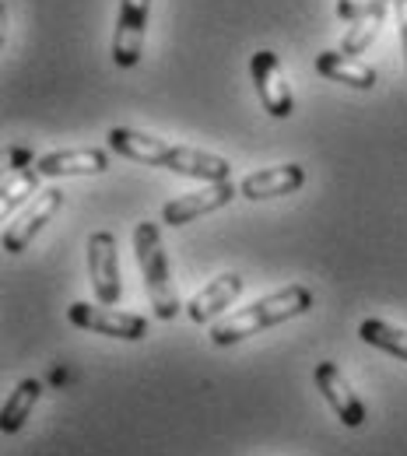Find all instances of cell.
Here are the masks:
<instances>
[{
	"label": "cell",
	"instance_id": "3957f363",
	"mask_svg": "<svg viewBox=\"0 0 407 456\" xmlns=\"http://www.w3.org/2000/svg\"><path fill=\"white\" fill-rule=\"evenodd\" d=\"M70 323L81 327V330H92V334H102V338H117V341H144L148 338V320L144 316H134V313H119L110 305H92V302H74L67 309Z\"/></svg>",
	"mask_w": 407,
	"mask_h": 456
},
{
	"label": "cell",
	"instance_id": "52a82bcc",
	"mask_svg": "<svg viewBox=\"0 0 407 456\" xmlns=\"http://www.w3.org/2000/svg\"><path fill=\"white\" fill-rule=\"evenodd\" d=\"M60 208H63V190H57V186L39 190V193L32 197V204L7 225V232H4V249H7V253H25L28 242L39 235V228L50 225V218L57 215Z\"/></svg>",
	"mask_w": 407,
	"mask_h": 456
},
{
	"label": "cell",
	"instance_id": "ffe728a7",
	"mask_svg": "<svg viewBox=\"0 0 407 456\" xmlns=\"http://www.w3.org/2000/svg\"><path fill=\"white\" fill-rule=\"evenodd\" d=\"M394 11H397V28H401V50H404V63H407V0H394Z\"/></svg>",
	"mask_w": 407,
	"mask_h": 456
},
{
	"label": "cell",
	"instance_id": "7a4b0ae2",
	"mask_svg": "<svg viewBox=\"0 0 407 456\" xmlns=\"http://www.w3.org/2000/svg\"><path fill=\"white\" fill-rule=\"evenodd\" d=\"M134 253L141 264V278L144 291L151 298V313L159 320H175L179 316V298L169 281V260H166V246H162V232L155 222H137L134 225Z\"/></svg>",
	"mask_w": 407,
	"mask_h": 456
},
{
	"label": "cell",
	"instance_id": "277c9868",
	"mask_svg": "<svg viewBox=\"0 0 407 456\" xmlns=\"http://www.w3.org/2000/svg\"><path fill=\"white\" fill-rule=\"evenodd\" d=\"M88 278H92L95 298L102 305H117L123 295V281H119V253L113 232L88 235Z\"/></svg>",
	"mask_w": 407,
	"mask_h": 456
},
{
	"label": "cell",
	"instance_id": "7c38bea8",
	"mask_svg": "<svg viewBox=\"0 0 407 456\" xmlns=\"http://www.w3.org/2000/svg\"><path fill=\"white\" fill-rule=\"evenodd\" d=\"M305 183V169L302 166H274V169H260L249 172L242 183H239V197L246 200H267V197H285V193H295L302 190Z\"/></svg>",
	"mask_w": 407,
	"mask_h": 456
},
{
	"label": "cell",
	"instance_id": "9c48e42d",
	"mask_svg": "<svg viewBox=\"0 0 407 456\" xmlns=\"http://www.w3.org/2000/svg\"><path fill=\"white\" fill-rule=\"evenodd\" d=\"M148 14H151V0H119L117 36H113V60H117V67H134L141 60Z\"/></svg>",
	"mask_w": 407,
	"mask_h": 456
},
{
	"label": "cell",
	"instance_id": "d6986e66",
	"mask_svg": "<svg viewBox=\"0 0 407 456\" xmlns=\"http://www.w3.org/2000/svg\"><path fill=\"white\" fill-rule=\"evenodd\" d=\"M365 4H369V0H338V18H341V21H354Z\"/></svg>",
	"mask_w": 407,
	"mask_h": 456
},
{
	"label": "cell",
	"instance_id": "9a60e30c",
	"mask_svg": "<svg viewBox=\"0 0 407 456\" xmlns=\"http://www.w3.org/2000/svg\"><path fill=\"white\" fill-rule=\"evenodd\" d=\"M175 175H190V179H204V183H225L232 166L222 155L211 151H197V148H175L173 162L166 166Z\"/></svg>",
	"mask_w": 407,
	"mask_h": 456
},
{
	"label": "cell",
	"instance_id": "4fadbf2b",
	"mask_svg": "<svg viewBox=\"0 0 407 456\" xmlns=\"http://www.w3.org/2000/svg\"><path fill=\"white\" fill-rule=\"evenodd\" d=\"M242 295V278L239 274H222L215 281H208V288H200L190 302H186V316L193 323H211L218 313H225L235 298Z\"/></svg>",
	"mask_w": 407,
	"mask_h": 456
},
{
	"label": "cell",
	"instance_id": "2e32d148",
	"mask_svg": "<svg viewBox=\"0 0 407 456\" xmlns=\"http://www.w3.org/2000/svg\"><path fill=\"white\" fill-rule=\"evenodd\" d=\"M39 397H43V383H39V379H21V383L11 390V397L4 400L0 432H4V436L21 432V425L28 421V414H32V407L39 403Z\"/></svg>",
	"mask_w": 407,
	"mask_h": 456
},
{
	"label": "cell",
	"instance_id": "e0dca14e",
	"mask_svg": "<svg viewBox=\"0 0 407 456\" xmlns=\"http://www.w3.org/2000/svg\"><path fill=\"white\" fill-rule=\"evenodd\" d=\"M358 338L369 344V347H379V351H390L397 358L407 362V330L387 323V320H362L358 327Z\"/></svg>",
	"mask_w": 407,
	"mask_h": 456
},
{
	"label": "cell",
	"instance_id": "8fae6325",
	"mask_svg": "<svg viewBox=\"0 0 407 456\" xmlns=\"http://www.w3.org/2000/svg\"><path fill=\"white\" fill-rule=\"evenodd\" d=\"M32 169L39 175H50V179H60V175H99V172L110 169V155L99 151V148H67V151L43 155Z\"/></svg>",
	"mask_w": 407,
	"mask_h": 456
},
{
	"label": "cell",
	"instance_id": "ac0fdd59",
	"mask_svg": "<svg viewBox=\"0 0 407 456\" xmlns=\"http://www.w3.org/2000/svg\"><path fill=\"white\" fill-rule=\"evenodd\" d=\"M39 172L36 169H11V175L4 179V193H0V208H4V218L14 211V208H21L28 197H36L39 193Z\"/></svg>",
	"mask_w": 407,
	"mask_h": 456
},
{
	"label": "cell",
	"instance_id": "8992f818",
	"mask_svg": "<svg viewBox=\"0 0 407 456\" xmlns=\"http://www.w3.org/2000/svg\"><path fill=\"white\" fill-rule=\"evenodd\" d=\"M232 200H235L232 179H225V183H208L204 190L173 197V200L162 208V222L173 228L190 225V222H197V218H204V215H211V211H222V208L232 204Z\"/></svg>",
	"mask_w": 407,
	"mask_h": 456
},
{
	"label": "cell",
	"instance_id": "ba28073f",
	"mask_svg": "<svg viewBox=\"0 0 407 456\" xmlns=\"http://www.w3.org/2000/svg\"><path fill=\"white\" fill-rule=\"evenodd\" d=\"M313 379H316L320 394L334 407V414L341 418L345 428H362L365 425V403L351 390V383L345 379V372H341L338 362H320L316 372H313Z\"/></svg>",
	"mask_w": 407,
	"mask_h": 456
},
{
	"label": "cell",
	"instance_id": "5b68a950",
	"mask_svg": "<svg viewBox=\"0 0 407 456\" xmlns=\"http://www.w3.org/2000/svg\"><path fill=\"white\" fill-rule=\"evenodd\" d=\"M249 70H253V85H256V95L264 102V110L274 116V119H285L295 110V99H291V85L281 70V60L271 50H260L249 60Z\"/></svg>",
	"mask_w": 407,
	"mask_h": 456
},
{
	"label": "cell",
	"instance_id": "5bb4252c",
	"mask_svg": "<svg viewBox=\"0 0 407 456\" xmlns=\"http://www.w3.org/2000/svg\"><path fill=\"white\" fill-rule=\"evenodd\" d=\"M316 74H320V77H330V81H338V85L358 88V92L376 88V70H372L369 63H362V60L341 53V50L320 53V57H316Z\"/></svg>",
	"mask_w": 407,
	"mask_h": 456
},
{
	"label": "cell",
	"instance_id": "6da1fadb",
	"mask_svg": "<svg viewBox=\"0 0 407 456\" xmlns=\"http://www.w3.org/2000/svg\"><path fill=\"white\" fill-rule=\"evenodd\" d=\"M309 309H313V291L305 285H289L281 291H274V295L256 298L253 305L239 309V313L218 320V323H211L208 338H211L215 347H232V344L246 341V338H253L260 330H271V327H278L285 320H295V316H302Z\"/></svg>",
	"mask_w": 407,
	"mask_h": 456
},
{
	"label": "cell",
	"instance_id": "30bf717a",
	"mask_svg": "<svg viewBox=\"0 0 407 456\" xmlns=\"http://www.w3.org/2000/svg\"><path fill=\"white\" fill-rule=\"evenodd\" d=\"M110 148L123 155V159H130V162H144V166H169L175 155V148L179 144H169V141H162V137H151V134H144V130H130V126H117V130H110Z\"/></svg>",
	"mask_w": 407,
	"mask_h": 456
}]
</instances>
